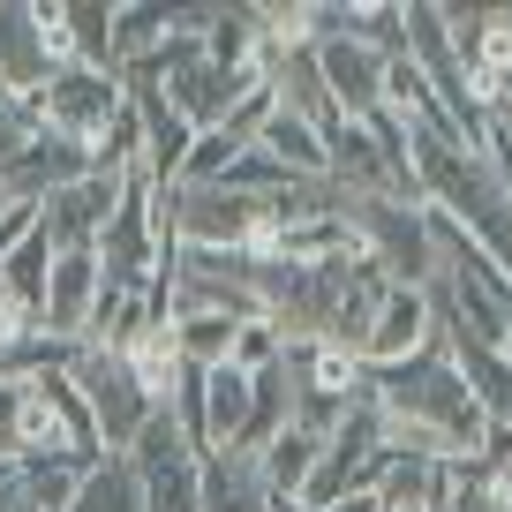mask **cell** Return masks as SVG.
<instances>
[{"label": "cell", "instance_id": "15", "mask_svg": "<svg viewBox=\"0 0 512 512\" xmlns=\"http://www.w3.org/2000/svg\"><path fill=\"white\" fill-rule=\"evenodd\" d=\"M317 452H324L317 437L287 422L272 445L256 452V475H264V490H272V497H302V482H309V467H317Z\"/></svg>", "mask_w": 512, "mask_h": 512}, {"label": "cell", "instance_id": "2", "mask_svg": "<svg viewBox=\"0 0 512 512\" xmlns=\"http://www.w3.org/2000/svg\"><path fill=\"white\" fill-rule=\"evenodd\" d=\"M121 460L136 467L144 512H196V497H204V452L174 430V415H166V407L136 430V445H128Z\"/></svg>", "mask_w": 512, "mask_h": 512}, {"label": "cell", "instance_id": "16", "mask_svg": "<svg viewBox=\"0 0 512 512\" xmlns=\"http://www.w3.org/2000/svg\"><path fill=\"white\" fill-rule=\"evenodd\" d=\"M166 31H174V8H159V0H121L113 8V68L144 61L151 46H166Z\"/></svg>", "mask_w": 512, "mask_h": 512}, {"label": "cell", "instance_id": "6", "mask_svg": "<svg viewBox=\"0 0 512 512\" xmlns=\"http://www.w3.org/2000/svg\"><path fill=\"white\" fill-rule=\"evenodd\" d=\"M98 294H106L98 249H53V272H46L31 332L61 339V347H83V339H91V317H98Z\"/></svg>", "mask_w": 512, "mask_h": 512}, {"label": "cell", "instance_id": "1", "mask_svg": "<svg viewBox=\"0 0 512 512\" xmlns=\"http://www.w3.org/2000/svg\"><path fill=\"white\" fill-rule=\"evenodd\" d=\"M31 106H38V121H46L53 136H68V144L91 151L98 136L113 128V113L128 106V83H121V68L68 61V68H53V76H46V91H31Z\"/></svg>", "mask_w": 512, "mask_h": 512}, {"label": "cell", "instance_id": "11", "mask_svg": "<svg viewBox=\"0 0 512 512\" xmlns=\"http://www.w3.org/2000/svg\"><path fill=\"white\" fill-rule=\"evenodd\" d=\"M46 46H38V23H31V0H0V83L16 98L46 91Z\"/></svg>", "mask_w": 512, "mask_h": 512}, {"label": "cell", "instance_id": "19", "mask_svg": "<svg viewBox=\"0 0 512 512\" xmlns=\"http://www.w3.org/2000/svg\"><path fill=\"white\" fill-rule=\"evenodd\" d=\"M31 23H38V46H46V68L76 61V38H68V8L61 0H31Z\"/></svg>", "mask_w": 512, "mask_h": 512}, {"label": "cell", "instance_id": "21", "mask_svg": "<svg viewBox=\"0 0 512 512\" xmlns=\"http://www.w3.org/2000/svg\"><path fill=\"white\" fill-rule=\"evenodd\" d=\"M482 512H512V497H490V505H482Z\"/></svg>", "mask_w": 512, "mask_h": 512}, {"label": "cell", "instance_id": "4", "mask_svg": "<svg viewBox=\"0 0 512 512\" xmlns=\"http://www.w3.org/2000/svg\"><path fill=\"white\" fill-rule=\"evenodd\" d=\"M68 384H76L83 407H91L98 452H128V445H136V430L159 415V407L136 392L128 362H121V354H106V347H76V362H68Z\"/></svg>", "mask_w": 512, "mask_h": 512}, {"label": "cell", "instance_id": "5", "mask_svg": "<svg viewBox=\"0 0 512 512\" xmlns=\"http://www.w3.org/2000/svg\"><path fill=\"white\" fill-rule=\"evenodd\" d=\"M98 272H106V287H151V279L166 272L159 226H151V181L144 174L121 181L106 226H98Z\"/></svg>", "mask_w": 512, "mask_h": 512}, {"label": "cell", "instance_id": "20", "mask_svg": "<svg viewBox=\"0 0 512 512\" xmlns=\"http://www.w3.org/2000/svg\"><path fill=\"white\" fill-rule=\"evenodd\" d=\"M16 415H23V384L0 377V467L23 460V445H16Z\"/></svg>", "mask_w": 512, "mask_h": 512}, {"label": "cell", "instance_id": "10", "mask_svg": "<svg viewBox=\"0 0 512 512\" xmlns=\"http://www.w3.org/2000/svg\"><path fill=\"white\" fill-rule=\"evenodd\" d=\"M430 347V294L422 287H392L369 317V339H362V369H392L407 354Z\"/></svg>", "mask_w": 512, "mask_h": 512}, {"label": "cell", "instance_id": "12", "mask_svg": "<svg viewBox=\"0 0 512 512\" xmlns=\"http://www.w3.org/2000/svg\"><path fill=\"white\" fill-rule=\"evenodd\" d=\"M196 512H272V490H264L256 460H241V452H211V460H204V497H196Z\"/></svg>", "mask_w": 512, "mask_h": 512}, {"label": "cell", "instance_id": "17", "mask_svg": "<svg viewBox=\"0 0 512 512\" xmlns=\"http://www.w3.org/2000/svg\"><path fill=\"white\" fill-rule=\"evenodd\" d=\"M68 8V38H76L83 68H113V8L106 0H61Z\"/></svg>", "mask_w": 512, "mask_h": 512}, {"label": "cell", "instance_id": "8", "mask_svg": "<svg viewBox=\"0 0 512 512\" xmlns=\"http://www.w3.org/2000/svg\"><path fill=\"white\" fill-rule=\"evenodd\" d=\"M91 174V151L68 144V136H53V128H38L31 144L16 151V159H0V181H8V204H46L53 189H68V181Z\"/></svg>", "mask_w": 512, "mask_h": 512}, {"label": "cell", "instance_id": "9", "mask_svg": "<svg viewBox=\"0 0 512 512\" xmlns=\"http://www.w3.org/2000/svg\"><path fill=\"white\" fill-rule=\"evenodd\" d=\"M113 196H121V181H106V174L68 181V189H53L46 204H38V234H46L53 249H98V226H106Z\"/></svg>", "mask_w": 512, "mask_h": 512}, {"label": "cell", "instance_id": "7", "mask_svg": "<svg viewBox=\"0 0 512 512\" xmlns=\"http://www.w3.org/2000/svg\"><path fill=\"white\" fill-rule=\"evenodd\" d=\"M317 76L339 121H377L384 113V53L362 38H324L317 46Z\"/></svg>", "mask_w": 512, "mask_h": 512}, {"label": "cell", "instance_id": "18", "mask_svg": "<svg viewBox=\"0 0 512 512\" xmlns=\"http://www.w3.org/2000/svg\"><path fill=\"white\" fill-rule=\"evenodd\" d=\"M279 347H287V339H279L272 317H241V324H234V347H226V362H234L241 377H264V369H279Z\"/></svg>", "mask_w": 512, "mask_h": 512}, {"label": "cell", "instance_id": "13", "mask_svg": "<svg viewBox=\"0 0 512 512\" xmlns=\"http://www.w3.org/2000/svg\"><path fill=\"white\" fill-rule=\"evenodd\" d=\"M287 415H294V384H287V369H264V377H249V422H241V437H234L226 452L256 460V452H264L279 430H287Z\"/></svg>", "mask_w": 512, "mask_h": 512}, {"label": "cell", "instance_id": "3", "mask_svg": "<svg viewBox=\"0 0 512 512\" xmlns=\"http://www.w3.org/2000/svg\"><path fill=\"white\" fill-rule=\"evenodd\" d=\"M354 234H362L369 264H377L392 287H430L437 279V249H430V226H422V204L362 196V204H354Z\"/></svg>", "mask_w": 512, "mask_h": 512}, {"label": "cell", "instance_id": "14", "mask_svg": "<svg viewBox=\"0 0 512 512\" xmlns=\"http://www.w3.org/2000/svg\"><path fill=\"white\" fill-rule=\"evenodd\" d=\"M68 512H144V490H136V467L121 460V452H106V460L83 467L76 497H68Z\"/></svg>", "mask_w": 512, "mask_h": 512}]
</instances>
